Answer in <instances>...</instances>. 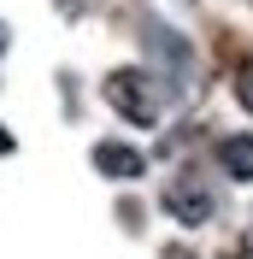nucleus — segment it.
<instances>
[{
	"mask_svg": "<svg viewBox=\"0 0 253 259\" xmlns=\"http://www.w3.org/2000/svg\"><path fill=\"white\" fill-rule=\"evenodd\" d=\"M89 159H95V171L106 183H136V177H147V153L142 147H130V142H95V153H89Z\"/></svg>",
	"mask_w": 253,
	"mask_h": 259,
	"instance_id": "7ed1b4c3",
	"label": "nucleus"
},
{
	"mask_svg": "<svg viewBox=\"0 0 253 259\" xmlns=\"http://www.w3.org/2000/svg\"><path fill=\"white\" fill-rule=\"evenodd\" d=\"M236 100H241V106L253 112V77H241V82H236Z\"/></svg>",
	"mask_w": 253,
	"mask_h": 259,
	"instance_id": "39448f33",
	"label": "nucleus"
},
{
	"mask_svg": "<svg viewBox=\"0 0 253 259\" xmlns=\"http://www.w3.org/2000/svg\"><path fill=\"white\" fill-rule=\"evenodd\" d=\"M218 165H224L230 183H253V130L224 136V142H218Z\"/></svg>",
	"mask_w": 253,
	"mask_h": 259,
	"instance_id": "20e7f679",
	"label": "nucleus"
},
{
	"mask_svg": "<svg viewBox=\"0 0 253 259\" xmlns=\"http://www.w3.org/2000/svg\"><path fill=\"white\" fill-rule=\"evenodd\" d=\"M159 200H165V212H171L177 224H189V230L212 224V212H218V194H212V183H206V177H194V171L171 177Z\"/></svg>",
	"mask_w": 253,
	"mask_h": 259,
	"instance_id": "f03ea898",
	"label": "nucleus"
},
{
	"mask_svg": "<svg viewBox=\"0 0 253 259\" xmlns=\"http://www.w3.org/2000/svg\"><path fill=\"white\" fill-rule=\"evenodd\" d=\"M6 48H12V30H6V18H0V59H6Z\"/></svg>",
	"mask_w": 253,
	"mask_h": 259,
	"instance_id": "423d86ee",
	"label": "nucleus"
},
{
	"mask_svg": "<svg viewBox=\"0 0 253 259\" xmlns=\"http://www.w3.org/2000/svg\"><path fill=\"white\" fill-rule=\"evenodd\" d=\"M100 95H106V106L124 124H136V130H153L159 124V112H165V95H159V77L153 71H142V65H118L106 82H100Z\"/></svg>",
	"mask_w": 253,
	"mask_h": 259,
	"instance_id": "f257e3e1",
	"label": "nucleus"
},
{
	"mask_svg": "<svg viewBox=\"0 0 253 259\" xmlns=\"http://www.w3.org/2000/svg\"><path fill=\"white\" fill-rule=\"evenodd\" d=\"M165 259H194V253H189V247H165Z\"/></svg>",
	"mask_w": 253,
	"mask_h": 259,
	"instance_id": "0eeeda50",
	"label": "nucleus"
},
{
	"mask_svg": "<svg viewBox=\"0 0 253 259\" xmlns=\"http://www.w3.org/2000/svg\"><path fill=\"white\" fill-rule=\"evenodd\" d=\"M0 153H12V136H6V124H0Z\"/></svg>",
	"mask_w": 253,
	"mask_h": 259,
	"instance_id": "6e6552de",
	"label": "nucleus"
},
{
	"mask_svg": "<svg viewBox=\"0 0 253 259\" xmlns=\"http://www.w3.org/2000/svg\"><path fill=\"white\" fill-rule=\"evenodd\" d=\"M183 6H189V0H183Z\"/></svg>",
	"mask_w": 253,
	"mask_h": 259,
	"instance_id": "1a4fd4ad",
	"label": "nucleus"
}]
</instances>
